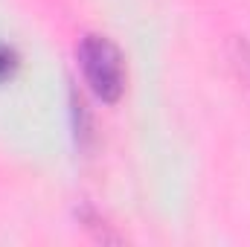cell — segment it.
<instances>
[{
  "mask_svg": "<svg viewBox=\"0 0 250 247\" xmlns=\"http://www.w3.org/2000/svg\"><path fill=\"white\" fill-rule=\"evenodd\" d=\"M79 67L84 82L102 102H117L125 87V67L120 50L102 35H84L79 44Z\"/></svg>",
  "mask_w": 250,
  "mask_h": 247,
  "instance_id": "cell-1",
  "label": "cell"
},
{
  "mask_svg": "<svg viewBox=\"0 0 250 247\" xmlns=\"http://www.w3.org/2000/svg\"><path fill=\"white\" fill-rule=\"evenodd\" d=\"M12 67H15V56H12V50L0 47V79H6V76L12 73Z\"/></svg>",
  "mask_w": 250,
  "mask_h": 247,
  "instance_id": "cell-2",
  "label": "cell"
}]
</instances>
